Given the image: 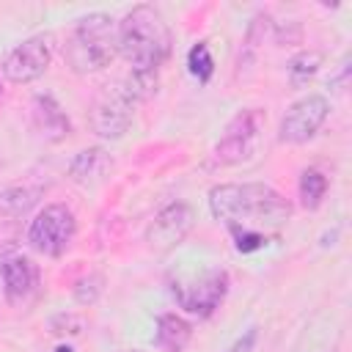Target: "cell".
I'll list each match as a JSON object with an SVG mask.
<instances>
[{
	"label": "cell",
	"instance_id": "obj_20",
	"mask_svg": "<svg viewBox=\"0 0 352 352\" xmlns=\"http://www.w3.org/2000/svg\"><path fill=\"white\" fill-rule=\"evenodd\" d=\"M102 292H104V278L96 275V272H91V275H85L74 283V300L80 305H94Z\"/></svg>",
	"mask_w": 352,
	"mask_h": 352
},
{
	"label": "cell",
	"instance_id": "obj_12",
	"mask_svg": "<svg viewBox=\"0 0 352 352\" xmlns=\"http://www.w3.org/2000/svg\"><path fill=\"white\" fill-rule=\"evenodd\" d=\"M30 110H33V126H36V132H38L44 140L58 143V140H63V138L72 132V124H69L63 107H60L50 94H38V96L33 99V107H30Z\"/></svg>",
	"mask_w": 352,
	"mask_h": 352
},
{
	"label": "cell",
	"instance_id": "obj_26",
	"mask_svg": "<svg viewBox=\"0 0 352 352\" xmlns=\"http://www.w3.org/2000/svg\"><path fill=\"white\" fill-rule=\"evenodd\" d=\"M0 165H3V160H0Z\"/></svg>",
	"mask_w": 352,
	"mask_h": 352
},
{
	"label": "cell",
	"instance_id": "obj_19",
	"mask_svg": "<svg viewBox=\"0 0 352 352\" xmlns=\"http://www.w3.org/2000/svg\"><path fill=\"white\" fill-rule=\"evenodd\" d=\"M319 66H322V55L319 52H300V55H294L289 60V80H292V85L294 88L305 85L319 72Z\"/></svg>",
	"mask_w": 352,
	"mask_h": 352
},
{
	"label": "cell",
	"instance_id": "obj_16",
	"mask_svg": "<svg viewBox=\"0 0 352 352\" xmlns=\"http://www.w3.org/2000/svg\"><path fill=\"white\" fill-rule=\"evenodd\" d=\"M38 201V190L33 187H6L0 192V212L8 217H22Z\"/></svg>",
	"mask_w": 352,
	"mask_h": 352
},
{
	"label": "cell",
	"instance_id": "obj_11",
	"mask_svg": "<svg viewBox=\"0 0 352 352\" xmlns=\"http://www.w3.org/2000/svg\"><path fill=\"white\" fill-rule=\"evenodd\" d=\"M0 280H3L6 300L11 305H25L38 289V267L33 264V258L22 253L6 256L0 261Z\"/></svg>",
	"mask_w": 352,
	"mask_h": 352
},
{
	"label": "cell",
	"instance_id": "obj_15",
	"mask_svg": "<svg viewBox=\"0 0 352 352\" xmlns=\"http://www.w3.org/2000/svg\"><path fill=\"white\" fill-rule=\"evenodd\" d=\"M267 28H270V16L267 14L253 16V22L248 25V33H245V41H242V50H239V60H236V72L239 74H242V69H250V63L256 60V52H258V44L264 41Z\"/></svg>",
	"mask_w": 352,
	"mask_h": 352
},
{
	"label": "cell",
	"instance_id": "obj_9",
	"mask_svg": "<svg viewBox=\"0 0 352 352\" xmlns=\"http://www.w3.org/2000/svg\"><path fill=\"white\" fill-rule=\"evenodd\" d=\"M261 129V113L256 107L239 110L223 129L220 140L214 143V165H236L253 154L256 138Z\"/></svg>",
	"mask_w": 352,
	"mask_h": 352
},
{
	"label": "cell",
	"instance_id": "obj_3",
	"mask_svg": "<svg viewBox=\"0 0 352 352\" xmlns=\"http://www.w3.org/2000/svg\"><path fill=\"white\" fill-rule=\"evenodd\" d=\"M118 55V22L104 14L94 11L77 19L66 41V63L77 74L102 72Z\"/></svg>",
	"mask_w": 352,
	"mask_h": 352
},
{
	"label": "cell",
	"instance_id": "obj_21",
	"mask_svg": "<svg viewBox=\"0 0 352 352\" xmlns=\"http://www.w3.org/2000/svg\"><path fill=\"white\" fill-rule=\"evenodd\" d=\"M231 236H234V248L239 253H253V250H261L267 245V236L264 231H250V228H228Z\"/></svg>",
	"mask_w": 352,
	"mask_h": 352
},
{
	"label": "cell",
	"instance_id": "obj_23",
	"mask_svg": "<svg viewBox=\"0 0 352 352\" xmlns=\"http://www.w3.org/2000/svg\"><path fill=\"white\" fill-rule=\"evenodd\" d=\"M346 77H349V58H344L341 60V66H338V74L336 77H330V88H336V91H344L346 88Z\"/></svg>",
	"mask_w": 352,
	"mask_h": 352
},
{
	"label": "cell",
	"instance_id": "obj_17",
	"mask_svg": "<svg viewBox=\"0 0 352 352\" xmlns=\"http://www.w3.org/2000/svg\"><path fill=\"white\" fill-rule=\"evenodd\" d=\"M327 192V176L319 168H305L300 173V201L305 209H316Z\"/></svg>",
	"mask_w": 352,
	"mask_h": 352
},
{
	"label": "cell",
	"instance_id": "obj_25",
	"mask_svg": "<svg viewBox=\"0 0 352 352\" xmlns=\"http://www.w3.org/2000/svg\"><path fill=\"white\" fill-rule=\"evenodd\" d=\"M129 352H140V349H129Z\"/></svg>",
	"mask_w": 352,
	"mask_h": 352
},
{
	"label": "cell",
	"instance_id": "obj_7",
	"mask_svg": "<svg viewBox=\"0 0 352 352\" xmlns=\"http://www.w3.org/2000/svg\"><path fill=\"white\" fill-rule=\"evenodd\" d=\"M52 60V36L50 33H36L19 41L3 60V77L14 85H28L38 80Z\"/></svg>",
	"mask_w": 352,
	"mask_h": 352
},
{
	"label": "cell",
	"instance_id": "obj_1",
	"mask_svg": "<svg viewBox=\"0 0 352 352\" xmlns=\"http://www.w3.org/2000/svg\"><path fill=\"white\" fill-rule=\"evenodd\" d=\"M209 212L228 228H278L292 217V204L264 182H228L209 190Z\"/></svg>",
	"mask_w": 352,
	"mask_h": 352
},
{
	"label": "cell",
	"instance_id": "obj_5",
	"mask_svg": "<svg viewBox=\"0 0 352 352\" xmlns=\"http://www.w3.org/2000/svg\"><path fill=\"white\" fill-rule=\"evenodd\" d=\"M77 234L74 212L66 204H47L28 226V242L44 256H60Z\"/></svg>",
	"mask_w": 352,
	"mask_h": 352
},
{
	"label": "cell",
	"instance_id": "obj_14",
	"mask_svg": "<svg viewBox=\"0 0 352 352\" xmlns=\"http://www.w3.org/2000/svg\"><path fill=\"white\" fill-rule=\"evenodd\" d=\"M192 338V324L168 311V314H160L157 316V327H154V344L162 349V352H184V346L190 344Z\"/></svg>",
	"mask_w": 352,
	"mask_h": 352
},
{
	"label": "cell",
	"instance_id": "obj_18",
	"mask_svg": "<svg viewBox=\"0 0 352 352\" xmlns=\"http://www.w3.org/2000/svg\"><path fill=\"white\" fill-rule=\"evenodd\" d=\"M187 69H190V74L198 82H209V77L214 74V58H212L206 41H198V44L190 47V52H187Z\"/></svg>",
	"mask_w": 352,
	"mask_h": 352
},
{
	"label": "cell",
	"instance_id": "obj_13",
	"mask_svg": "<svg viewBox=\"0 0 352 352\" xmlns=\"http://www.w3.org/2000/svg\"><path fill=\"white\" fill-rule=\"evenodd\" d=\"M110 165H113L110 154L102 146H91V148H82L80 154H74V160L69 162V179L80 187H94L107 176Z\"/></svg>",
	"mask_w": 352,
	"mask_h": 352
},
{
	"label": "cell",
	"instance_id": "obj_2",
	"mask_svg": "<svg viewBox=\"0 0 352 352\" xmlns=\"http://www.w3.org/2000/svg\"><path fill=\"white\" fill-rule=\"evenodd\" d=\"M118 55L132 72H157L170 55V30L160 8L135 6L118 22Z\"/></svg>",
	"mask_w": 352,
	"mask_h": 352
},
{
	"label": "cell",
	"instance_id": "obj_6",
	"mask_svg": "<svg viewBox=\"0 0 352 352\" xmlns=\"http://www.w3.org/2000/svg\"><path fill=\"white\" fill-rule=\"evenodd\" d=\"M138 96L129 91L126 82H116L107 91L99 94V99L94 102L91 110V129L102 138V140H118L124 138V132L132 124L135 107H138Z\"/></svg>",
	"mask_w": 352,
	"mask_h": 352
},
{
	"label": "cell",
	"instance_id": "obj_8",
	"mask_svg": "<svg viewBox=\"0 0 352 352\" xmlns=\"http://www.w3.org/2000/svg\"><path fill=\"white\" fill-rule=\"evenodd\" d=\"M327 116H330L327 96H322V94L300 96L283 113L280 126H278V140L280 143H305V140H311L322 129Z\"/></svg>",
	"mask_w": 352,
	"mask_h": 352
},
{
	"label": "cell",
	"instance_id": "obj_10",
	"mask_svg": "<svg viewBox=\"0 0 352 352\" xmlns=\"http://www.w3.org/2000/svg\"><path fill=\"white\" fill-rule=\"evenodd\" d=\"M192 220V209L184 201H173L154 214V220L146 228V242L157 250H170L190 234Z\"/></svg>",
	"mask_w": 352,
	"mask_h": 352
},
{
	"label": "cell",
	"instance_id": "obj_4",
	"mask_svg": "<svg viewBox=\"0 0 352 352\" xmlns=\"http://www.w3.org/2000/svg\"><path fill=\"white\" fill-rule=\"evenodd\" d=\"M170 294L179 308L192 316H212L228 294L231 278L223 267H201V270H179L168 278Z\"/></svg>",
	"mask_w": 352,
	"mask_h": 352
},
{
	"label": "cell",
	"instance_id": "obj_22",
	"mask_svg": "<svg viewBox=\"0 0 352 352\" xmlns=\"http://www.w3.org/2000/svg\"><path fill=\"white\" fill-rule=\"evenodd\" d=\"M256 341H258V327H248L226 352H253V346H256Z\"/></svg>",
	"mask_w": 352,
	"mask_h": 352
},
{
	"label": "cell",
	"instance_id": "obj_24",
	"mask_svg": "<svg viewBox=\"0 0 352 352\" xmlns=\"http://www.w3.org/2000/svg\"><path fill=\"white\" fill-rule=\"evenodd\" d=\"M55 352H72V346H58Z\"/></svg>",
	"mask_w": 352,
	"mask_h": 352
}]
</instances>
